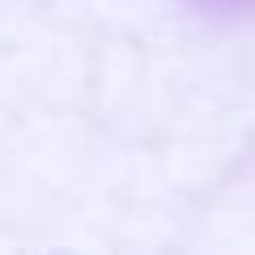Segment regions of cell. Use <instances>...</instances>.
I'll list each match as a JSON object with an SVG mask.
<instances>
[{
	"instance_id": "cell-1",
	"label": "cell",
	"mask_w": 255,
	"mask_h": 255,
	"mask_svg": "<svg viewBox=\"0 0 255 255\" xmlns=\"http://www.w3.org/2000/svg\"><path fill=\"white\" fill-rule=\"evenodd\" d=\"M209 4H217V0H209Z\"/></svg>"
}]
</instances>
